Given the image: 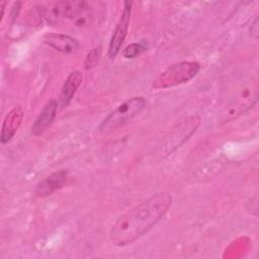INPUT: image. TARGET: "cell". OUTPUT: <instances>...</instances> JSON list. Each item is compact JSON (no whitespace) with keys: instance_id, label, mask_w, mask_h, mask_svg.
Segmentation results:
<instances>
[{"instance_id":"cell-12","label":"cell","mask_w":259,"mask_h":259,"mask_svg":"<svg viewBox=\"0 0 259 259\" xmlns=\"http://www.w3.org/2000/svg\"><path fill=\"white\" fill-rule=\"evenodd\" d=\"M40 13L49 24H58L66 19V1L48 3L40 9Z\"/></svg>"},{"instance_id":"cell-6","label":"cell","mask_w":259,"mask_h":259,"mask_svg":"<svg viewBox=\"0 0 259 259\" xmlns=\"http://www.w3.org/2000/svg\"><path fill=\"white\" fill-rule=\"evenodd\" d=\"M123 4H124L123 10H122L119 20L113 30V33L111 35V38H110V41L108 45V56L111 59L115 58L116 55L119 53L121 46H122V44L125 39V36L127 34L133 2L125 1Z\"/></svg>"},{"instance_id":"cell-11","label":"cell","mask_w":259,"mask_h":259,"mask_svg":"<svg viewBox=\"0 0 259 259\" xmlns=\"http://www.w3.org/2000/svg\"><path fill=\"white\" fill-rule=\"evenodd\" d=\"M82 79L83 76L79 71H74L70 73V75L67 77L60 94V101L63 106L68 105L69 102L72 100L76 91L82 83Z\"/></svg>"},{"instance_id":"cell-3","label":"cell","mask_w":259,"mask_h":259,"mask_svg":"<svg viewBox=\"0 0 259 259\" xmlns=\"http://www.w3.org/2000/svg\"><path fill=\"white\" fill-rule=\"evenodd\" d=\"M145 106L146 100L142 96H134L123 101L101 121L99 131L108 133L126 124L137 116Z\"/></svg>"},{"instance_id":"cell-16","label":"cell","mask_w":259,"mask_h":259,"mask_svg":"<svg viewBox=\"0 0 259 259\" xmlns=\"http://www.w3.org/2000/svg\"><path fill=\"white\" fill-rule=\"evenodd\" d=\"M5 6H6V2H5V1H3V2H1V6H0V8H1V14H0V20H2V18H3V15H4V11H5Z\"/></svg>"},{"instance_id":"cell-13","label":"cell","mask_w":259,"mask_h":259,"mask_svg":"<svg viewBox=\"0 0 259 259\" xmlns=\"http://www.w3.org/2000/svg\"><path fill=\"white\" fill-rule=\"evenodd\" d=\"M101 52H102V49L100 46H98V47L94 48L92 51H90V53L86 56V59L84 62V67L86 70L94 68L99 63V60L101 57Z\"/></svg>"},{"instance_id":"cell-2","label":"cell","mask_w":259,"mask_h":259,"mask_svg":"<svg viewBox=\"0 0 259 259\" xmlns=\"http://www.w3.org/2000/svg\"><path fill=\"white\" fill-rule=\"evenodd\" d=\"M200 65L194 61L175 63L161 72L153 81L152 88L166 89L190 81L199 72Z\"/></svg>"},{"instance_id":"cell-1","label":"cell","mask_w":259,"mask_h":259,"mask_svg":"<svg viewBox=\"0 0 259 259\" xmlns=\"http://www.w3.org/2000/svg\"><path fill=\"white\" fill-rule=\"evenodd\" d=\"M172 204L168 192H158L146 198L123 213L109 231L110 241L116 246H126L136 242L167 213Z\"/></svg>"},{"instance_id":"cell-9","label":"cell","mask_w":259,"mask_h":259,"mask_svg":"<svg viewBox=\"0 0 259 259\" xmlns=\"http://www.w3.org/2000/svg\"><path fill=\"white\" fill-rule=\"evenodd\" d=\"M42 40L48 46L63 54L75 53L80 47L76 38L62 33H47L44 35Z\"/></svg>"},{"instance_id":"cell-7","label":"cell","mask_w":259,"mask_h":259,"mask_svg":"<svg viewBox=\"0 0 259 259\" xmlns=\"http://www.w3.org/2000/svg\"><path fill=\"white\" fill-rule=\"evenodd\" d=\"M24 116V110L21 105H15L5 116L1 126V143H8L18 131Z\"/></svg>"},{"instance_id":"cell-15","label":"cell","mask_w":259,"mask_h":259,"mask_svg":"<svg viewBox=\"0 0 259 259\" xmlns=\"http://www.w3.org/2000/svg\"><path fill=\"white\" fill-rule=\"evenodd\" d=\"M249 31H250V35H251L253 38L257 39V38L259 37V24H258V17H256V18L254 19V21L252 22V24H251V26H250Z\"/></svg>"},{"instance_id":"cell-8","label":"cell","mask_w":259,"mask_h":259,"mask_svg":"<svg viewBox=\"0 0 259 259\" xmlns=\"http://www.w3.org/2000/svg\"><path fill=\"white\" fill-rule=\"evenodd\" d=\"M68 179V171L60 170L44 178L37 183L34 193L38 197H45L51 195L55 191L62 188Z\"/></svg>"},{"instance_id":"cell-5","label":"cell","mask_w":259,"mask_h":259,"mask_svg":"<svg viewBox=\"0 0 259 259\" xmlns=\"http://www.w3.org/2000/svg\"><path fill=\"white\" fill-rule=\"evenodd\" d=\"M66 19H70L76 26L89 27L95 20L92 4L86 1H66Z\"/></svg>"},{"instance_id":"cell-4","label":"cell","mask_w":259,"mask_h":259,"mask_svg":"<svg viewBox=\"0 0 259 259\" xmlns=\"http://www.w3.org/2000/svg\"><path fill=\"white\" fill-rule=\"evenodd\" d=\"M201 118L199 115H190L175 124L167 134L163 142V151L166 155L173 153L185 141H187L198 128Z\"/></svg>"},{"instance_id":"cell-10","label":"cell","mask_w":259,"mask_h":259,"mask_svg":"<svg viewBox=\"0 0 259 259\" xmlns=\"http://www.w3.org/2000/svg\"><path fill=\"white\" fill-rule=\"evenodd\" d=\"M58 102L55 99H51L41 109L38 116L34 120L31 126V133L34 136H38L42 134L54 121L57 115Z\"/></svg>"},{"instance_id":"cell-14","label":"cell","mask_w":259,"mask_h":259,"mask_svg":"<svg viewBox=\"0 0 259 259\" xmlns=\"http://www.w3.org/2000/svg\"><path fill=\"white\" fill-rule=\"evenodd\" d=\"M145 49L146 47H144L141 42H133L122 51V56L125 59H134L140 56L145 51Z\"/></svg>"}]
</instances>
